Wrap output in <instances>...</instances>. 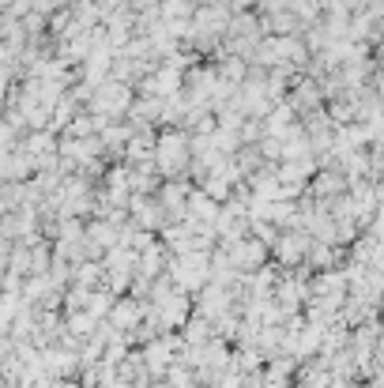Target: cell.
I'll return each mask as SVG.
<instances>
[{
  "mask_svg": "<svg viewBox=\"0 0 384 388\" xmlns=\"http://www.w3.org/2000/svg\"><path fill=\"white\" fill-rule=\"evenodd\" d=\"M275 253H279V261H283V264H298L301 253H306V238H286V241H279Z\"/></svg>",
  "mask_w": 384,
  "mask_h": 388,
  "instance_id": "3",
  "label": "cell"
},
{
  "mask_svg": "<svg viewBox=\"0 0 384 388\" xmlns=\"http://www.w3.org/2000/svg\"><path fill=\"white\" fill-rule=\"evenodd\" d=\"M170 276L178 279L181 290H189V294H200L204 290V283L211 279V268H207L204 256H181V261H170Z\"/></svg>",
  "mask_w": 384,
  "mask_h": 388,
  "instance_id": "1",
  "label": "cell"
},
{
  "mask_svg": "<svg viewBox=\"0 0 384 388\" xmlns=\"http://www.w3.org/2000/svg\"><path fill=\"white\" fill-rule=\"evenodd\" d=\"M162 268H166V264H162V249H151V245H147V253L140 256V276L151 279V276H158Z\"/></svg>",
  "mask_w": 384,
  "mask_h": 388,
  "instance_id": "4",
  "label": "cell"
},
{
  "mask_svg": "<svg viewBox=\"0 0 384 388\" xmlns=\"http://www.w3.org/2000/svg\"><path fill=\"white\" fill-rule=\"evenodd\" d=\"M313 264H317V268H328V264H332V253H328L324 245H317L313 249Z\"/></svg>",
  "mask_w": 384,
  "mask_h": 388,
  "instance_id": "6",
  "label": "cell"
},
{
  "mask_svg": "<svg viewBox=\"0 0 384 388\" xmlns=\"http://www.w3.org/2000/svg\"><path fill=\"white\" fill-rule=\"evenodd\" d=\"M264 256H268L264 241H230V264L237 272H260Z\"/></svg>",
  "mask_w": 384,
  "mask_h": 388,
  "instance_id": "2",
  "label": "cell"
},
{
  "mask_svg": "<svg viewBox=\"0 0 384 388\" xmlns=\"http://www.w3.org/2000/svg\"><path fill=\"white\" fill-rule=\"evenodd\" d=\"M98 276H102V268H98V264H83V268L76 272V283H79V287H91V283L98 279Z\"/></svg>",
  "mask_w": 384,
  "mask_h": 388,
  "instance_id": "5",
  "label": "cell"
}]
</instances>
